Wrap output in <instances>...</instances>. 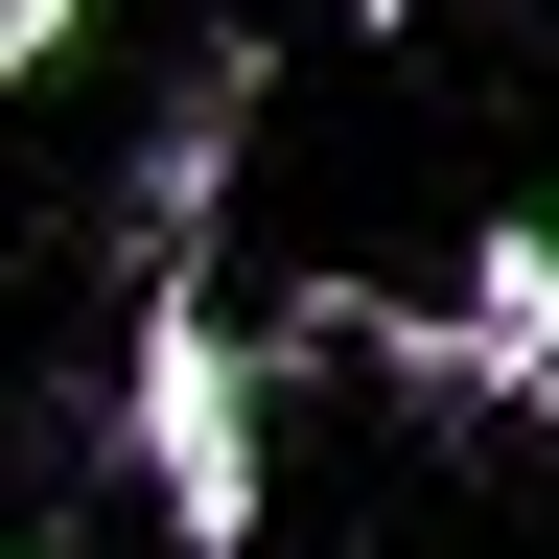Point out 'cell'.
<instances>
[{"label":"cell","mask_w":559,"mask_h":559,"mask_svg":"<svg viewBox=\"0 0 559 559\" xmlns=\"http://www.w3.org/2000/svg\"><path fill=\"white\" fill-rule=\"evenodd\" d=\"M257 94H280L257 24H210L164 70V117H140V164H117V304L140 280H210V210H234V164H257Z\"/></svg>","instance_id":"7a4b0ae2"},{"label":"cell","mask_w":559,"mask_h":559,"mask_svg":"<svg viewBox=\"0 0 559 559\" xmlns=\"http://www.w3.org/2000/svg\"><path fill=\"white\" fill-rule=\"evenodd\" d=\"M24 559H47V536H24Z\"/></svg>","instance_id":"277c9868"},{"label":"cell","mask_w":559,"mask_h":559,"mask_svg":"<svg viewBox=\"0 0 559 559\" xmlns=\"http://www.w3.org/2000/svg\"><path fill=\"white\" fill-rule=\"evenodd\" d=\"M70 24H94V0H0V70H70Z\"/></svg>","instance_id":"3957f363"},{"label":"cell","mask_w":559,"mask_h":559,"mask_svg":"<svg viewBox=\"0 0 559 559\" xmlns=\"http://www.w3.org/2000/svg\"><path fill=\"white\" fill-rule=\"evenodd\" d=\"M257 373H280V349L234 326V304H210V280H140V304H117V489H140V513H164V559H257Z\"/></svg>","instance_id":"6da1fadb"}]
</instances>
